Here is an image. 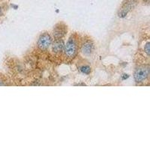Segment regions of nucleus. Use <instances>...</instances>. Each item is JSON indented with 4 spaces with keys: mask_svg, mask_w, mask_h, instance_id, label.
<instances>
[{
    "mask_svg": "<svg viewBox=\"0 0 150 150\" xmlns=\"http://www.w3.org/2000/svg\"><path fill=\"white\" fill-rule=\"evenodd\" d=\"M1 11H2V9H1V7H0V14H1Z\"/></svg>",
    "mask_w": 150,
    "mask_h": 150,
    "instance_id": "obj_11",
    "label": "nucleus"
},
{
    "mask_svg": "<svg viewBox=\"0 0 150 150\" xmlns=\"http://www.w3.org/2000/svg\"><path fill=\"white\" fill-rule=\"evenodd\" d=\"M52 45V50L54 53H61L65 47V43L62 38H57L54 41Z\"/></svg>",
    "mask_w": 150,
    "mask_h": 150,
    "instance_id": "obj_6",
    "label": "nucleus"
},
{
    "mask_svg": "<svg viewBox=\"0 0 150 150\" xmlns=\"http://www.w3.org/2000/svg\"><path fill=\"white\" fill-rule=\"evenodd\" d=\"M128 77V74H123L122 76V79L123 80H125V79H127Z\"/></svg>",
    "mask_w": 150,
    "mask_h": 150,
    "instance_id": "obj_9",
    "label": "nucleus"
},
{
    "mask_svg": "<svg viewBox=\"0 0 150 150\" xmlns=\"http://www.w3.org/2000/svg\"><path fill=\"white\" fill-rule=\"evenodd\" d=\"M66 26L62 23H59L55 26L53 29V36L56 39L57 38H62L66 34Z\"/></svg>",
    "mask_w": 150,
    "mask_h": 150,
    "instance_id": "obj_4",
    "label": "nucleus"
},
{
    "mask_svg": "<svg viewBox=\"0 0 150 150\" xmlns=\"http://www.w3.org/2000/svg\"><path fill=\"white\" fill-rule=\"evenodd\" d=\"M150 45L149 42H147L146 44L145 47H144V50H145V53H146L148 56H149V52H150V47H149L150 45Z\"/></svg>",
    "mask_w": 150,
    "mask_h": 150,
    "instance_id": "obj_8",
    "label": "nucleus"
},
{
    "mask_svg": "<svg viewBox=\"0 0 150 150\" xmlns=\"http://www.w3.org/2000/svg\"><path fill=\"white\" fill-rule=\"evenodd\" d=\"M80 71L82 72L83 74H89L91 72V68L90 67L88 66V65H83V66L80 67Z\"/></svg>",
    "mask_w": 150,
    "mask_h": 150,
    "instance_id": "obj_7",
    "label": "nucleus"
},
{
    "mask_svg": "<svg viewBox=\"0 0 150 150\" xmlns=\"http://www.w3.org/2000/svg\"><path fill=\"white\" fill-rule=\"evenodd\" d=\"M4 85H5V84L2 83V81H1V80H0V86H4Z\"/></svg>",
    "mask_w": 150,
    "mask_h": 150,
    "instance_id": "obj_10",
    "label": "nucleus"
},
{
    "mask_svg": "<svg viewBox=\"0 0 150 150\" xmlns=\"http://www.w3.org/2000/svg\"><path fill=\"white\" fill-rule=\"evenodd\" d=\"M52 45V38L48 33H43L38 40V46L41 50H47Z\"/></svg>",
    "mask_w": 150,
    "mask_h": 150,
    "instance_id": "obj_2",
    "label": "nucleus"
},
{
    "mask_svg": "<svg viewBox=\"0 0 150 150\" xmlns=\"http://www.w3.org/2000/svg\"><path fill=\"white\" fill-rule=\"evenodd\" d=\"M64 50H65V55L68 57L74 58L77 53V45L76 41L74 38H71L66 43V45H65Z\"/></svg>",
    "mask_w": 150,
    "mask_h": 150,
    "instance_id": "obj_1",
    "label": "nucleus"
},
{
    "mask_svg": "<svg viewBox=\"0 0 150 150\" xmlns=\"http://www.w3.org/2000/svg\"><path fill=\"white\" fill-rule=\"evenodd\" d=\"M94 51V45L91 41H86L81 46V52L85 56H89Z\"/></svg>",
    "mask_w": 150,
    "mask_h": 150,
    "instance_id": "obj_5",
    "label": "nucleus"
},
{
    "mask_svg": "<svg viewBox=\"0 0 150 150\" xmlns=\"http://www.w3.org/2000/svg\"><path fill=\"white\" fill-rule=\"evenodd\" d=\"M149 75V68L146 67H139L137 69H136L134 75L135 82L141 83L147 78Z\"/></svg>",
    "mask_w": 150,
    "mask_h": 150,
    "instance_id": "obj_3",
    "label": "nucleus"
}]
</instances>
